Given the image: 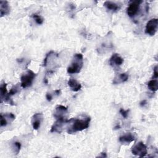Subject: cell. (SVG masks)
Wrapping results in <instances>:
<instances>
[{"label": "cell", "mask_w": 158, "mask_h": 158, "mask_svg": "<svg viewBox=\"0 0 158 158\" xmlns=\"http://www.w3.org/2000/svg\"><path fill=\"white\" fill-rule=\"evenodd\" d=\"M15 119V116L12 113H7L4 115L1 114V127L6 126L9 122H12Z\"/></svg>", "instance_id": "10"}, {"label": "cell", "mask_w": 158, "mask_h": 158, "mask_svg": "<svg viewBox=\"0 0 158 158\" xmlns=\"http://www.w3.org/2000/svg\"><path fill=\"white\" fill-rule=\"evenodd\" d=\"M67 108L62 105H59L56 107L54 116L57 119L60 118H65V115L67 113Z\"/></svg>", "instance_id": "9"}, {"label": "cell", "mask_w": 158, "mask_h": 158, "mask_svg": "<svg viewBox=\"0 0 158 158\" xmlns=\"http://www.w3.org/2000/svg\"><path fill=\"white\" fill-rule=\"evenodd\" d=\"M0 12L1 17H3L9 14L10 12V7L8 4V2L6 1H0Z\"/></svg>", "instance_id": "13"}, {"label": "cell", "mask_w": 158, "mask_h": 158, "mask_svg": "<svg viewBox=\"0 0 158 158\" xmlns=\"http://www.w3.org/2000/svg\"><path fill=\"white\" fill-rule=\"evenodd\" d=\"M104 6L108 9L112 11H117L120 9V7L118 4L112 1H106L104 3Z\"/></svg>", "instance_id": "16"}, {"label": "cell", "mask_w": 158, "mask_h": 158, "mask_svg": "<svg viewBox=\"0 0 158 158\" xmlns=\"http://www.w3.org/2000/svg\"><path fill=\"white\" fill-rule=\"evenodd\" d=\"M20 148H21V144H20V143L17 142V141H15V142L14 143L13 148H14V152H16V154L19 153V152L20 150Z\"/></svg>", "instance_id": "21"}, {"label": "cell", "mask_w": 158, "mask_h": 158, "mask_svg": "<svg viewBox=\"0 0 158 158\" xmlns=\"http://www.w3.org/2000/svg\"><path fill=\"white\" fill-rule=\"evenodd\" d=\"M83 65V57L81 53L75 54L72 59L70 65L67 68V72L70 74L78 73Z\"/></svg>", "instance_id": "2"}, {"label": "cell", "mask_w": 158, "mask_h": 158, "mask_svg": "<svg viewBox=\"0 0 158 158\" xmlns=\"http://www.w3.org/2000/svg\"><path fill=\"white\" fill-rule=\"evenodd\" d=\"M46 97V99H47V100L48 101H51L52 100V96L51 95V93H47Z\"/></svg>", "instance_id": "24"}, {"label": "cell", "mask_w": 158, "mask_h": 158, "mask_svg": "<svg viewBox=\"0 0 158 158\" xmlns=\"http://www.w3.org/2000/svg\"><path fill=\"white\" fill-rule=\"evenodd\" d=\"M68 120L66 118H57V120L52 125L51 129V133H60L62 130V127L64 125L65 123L68 122Z\"/></svg>", "instance_id": "7"}, {"label": "cell", "mask_w": 158, "mask_h": 158, "mask_svg": "<svg viewBox=\"0 0 158 158\" xmlns=\"http://www.w3.org/2000/svg\"><path fill=\"white\" fill-rule=\"evenodd\" d=\"M142 2L141 1H131L127 9V14L130 17H135L138 12L140 4Z\"/></svg>", "instance_id": "6"}, {"label": "cell", "mask_w": 158, "mask_h": 158, "mask_svg": "<svg viewBox=\"0 0 158 158\" xmlns=\"http://www.w3.org/2000/svg\"><path fill=\"white\" fill-rule=\"evenodd\" d=\"M0 95H1V102L4 100V101L7 102L10 99L7 92V84L4 83H2L0 86Z\"/></svg>", "instance_id": "12"}, {"label": "cell", "mask_w": 158, "mask_h": 158, "mask_svg": "<svg viewBox=\"0 0 158 158\" xmlns=\"http://www.w3.org/2000/svg\"><path fill=\"white\" fill-rule=\"evenodd\" d=\"M32 17L33 18V19L35 20V21L36 22V23L41 25L43 23V19L40 15H39L36 14H34L32 15Z\"/></svg>", "instance_id": "20"}, {"label": "cell", "mask_w": 158, "mask_h": 158, "mask_svg": "<svg viewBox=\"0 0 158 158\" xmlns=\"http://www.w3.org/2000/svg\"><path fill=\"white\" fill-rule=\"evenodd\" d=\"M128 110H125L123 109H120V113L121 114V115L124 117V118H127L128 117Z\"/></svg>", "instance_id": "22"}, {"label": "cell", "mask_w": 158, "mask_h": 158, "mask_svg": "<svg viewBox=\"0 0 158 158\" xmlns=\"http://www.w3.org/2000/svg\"><path fill=\"white\" fill-rule=\"evenodd\" d=\"M123 62V59L117 53L114 54L109 60V64L112 67L121 65Z\"/></svg>", "instance_id": "11"}, {"label": "cell", "mask_w": 158, "mask_h": 158, "mask_svg": "<svg viewBox=\"0 0 158 158\" xmlns=\"http://www.w3.org/2000/svg\"><path fill=\"white\" fill-rule=\"evenodd\" d=\"M148 87L152 91H156L158 89V81L157 79H152L148 83Z\"/></svg>", "instance_id": "18"}, {"label": "cell", "mask_w": 158, "mask_h": 158, "mask_svg": "<svg viewBox=\"0 0 158 158\" xmlns=\"http://www.w3.org/2000/svg\"><path fill=\"white\" fill-rule=\"evenodd\" d=\"M68 85L70 86V88L73 91L75 92L79 91L81 88V84L74 78L69 79V80L68 81Z\"/></svg>", "instance_id": "14"}, {"label": "cell", "mask_w": 158, "mask_h": 158, "mask_svg": "<svg viewBox=\"0 0 158 158\" xmlns=\"http://www.w3.org/2000/svg\"><path fill=\"white\" fill-rule=\"evenodd\" d=\"M157 66H156L155 68L154 69V73H153V77L155 79H157L158 77V72H157Z\"/></svg>", "instance_id": "23"}, {"label": "cell", "mask_w": 158, "mask_h": 158, "mask_svg": "<svg viewBox=\"0 0 158 158\" xmlns=\"http://www.w3.org/2000/svg\"><path fill=\"white\" fill-rule=\"evenodd\" d=\"M128 79V75L126 73H122L114 78L113 83L114 84H118V83L125 82L127 81Z\"/></svg>", "instance_id": "17"}, {"label": "cell", "mask_w": 158, "mask_h": 158, "mask_svg": "<svg viewBox=\"0 0 158 158\" xmlns=\"http://www.w3.org/2000/svg\"><path fill=\"white\" fill-rule=\"evenodd\" d=\"M158 26V20L156 18L150 19L146 23L145 33L150 36H153L157 31Z\"/></svg>", "instance_id": "5"}, {"label": "cell", "mask_w": 158, "mask_h": 158, "mask_svg": "<svg viewBox=\"0 0 158 158\" xmlns=\"http://www.w3.org/2000/svg\"><path fill=\"white\" fill-rule=\"evenodd\" d=\"M36 74L31 70H27L21 77L20 85L23 88H28L31 86Z\"/></svg>", "instance_id": "3"}, {"label": "cell", "mask_w": 158, "mask_h": 158, "mask_svg": "<svg viewBox=\"0 0 158 158\" xmlns=\"http://www.w3.org/2000/svg\"><path fill=\"white\" fill-rule=\"evenodd\" d=\"M19 88H20V87H19V85L18 84L16 85H15V86H14L10 89L9 93H8V95H9V98H10L11 96L14 95L15 94H16L17 93H18L19 91Z\"/></svg>", "instance_id": "19"}, {"label": "cell", "mask_w": 158, "mask_h": 158, "mask_svg": "<svg viewBox=\"0 0 158 158\" xmlns=\"http://www.w3.org/2000/svg\"><path fill=\"white\" fill-rule=\"evenodd\" d=\"M131 152L140 157H144L148 153L147 147L143 142H138L132 147Z\"/></svg>", "instance_id": "4"}, {"label": "cell", "mask_w": 158, "mask_h": 158, "mask_svg": "<svg viewBox=\"0 0 158 158\" xmlns=\"http://www.w3.org/2000/svg\"><path fill=\"white\" fill-rule=\"evenodd\" d=\"M135 136L130 133H128L124 135H122L119 138V141L122 144L130 143L135 141Z\"/></svg>", "instance_id": "15"}, {"label": "cell", "mask_w": 158, "mask_h": 158, "mask_svg": "<svg viewBox=\"0 0 158 158\" xmlns=\"http://www.w3.org/2000/svg\"><path fill=\"white\" fill-rule=\"evenodd\" d=\"M91 118L86 115H80L78 118H72L68 120L69 127L67 128V133L72 134L77 131H82L88 128Z\"/></svg>", "instance_id": "1"}, {"label": "cell", "mask_w": 158, "mask_h": 158, "mask_svg": "<svg viewBox=\"0 0 158 158\" xmlns=\"http://www.w3.org/2000/svg\"><path fill=\"white\" fill-rule=\"evenodd\" d=\"M43 120V114L41 113L35 114L31 118V125L34 130H38Z\"/></svg>", "instance_id": "8"}]
</instances>
